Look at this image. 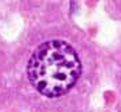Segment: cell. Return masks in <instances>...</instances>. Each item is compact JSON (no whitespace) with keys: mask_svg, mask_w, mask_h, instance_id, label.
<instances>
[{"mask_svg":"<svg viewBox=\"0 0 121 112\" xmlns=\"http://www.w3.org/2000/svg\"><path fill=\"white\" fill-rule=\"evenodd\" d=\"M28 79L47 98L67 94L81 75L77 52L64 40H49L35 49L27 67Z\"/></svg>","mask_w":121,"mask_h":112,"instance_id":"1","label":"cell"}]
</instances>
